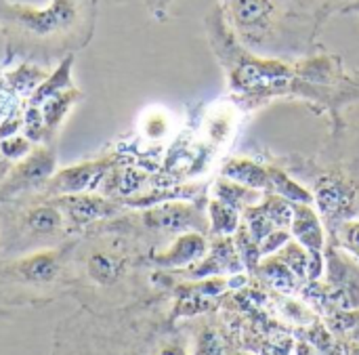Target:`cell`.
<instances>
[{
	"mask_svg": "<svg viewBox=\"0 0 359 355\" xmlns=\"http://www.w3.org/2000/svg\"><path fill=\"white\" fill-rule=\"evenodd\" d=\"M215 194L219 196L221 202H225V204H229V206H233V208H238L240 202L244 204L246 198L250 196L248 189H244V187H240V185L229 187V185H225V183H217V185H215Z\"/></svg>",
	"mask_w": 359,
	"mask_h": 355,
	"instance_id": "cb8c5ba5",
	"label": "cell"
},
{
	"mask_svg": "<svg viewBox=\"0 0 359 355\" xmlns=\"http://www.w3.org/2000/svg\"><path fill=\"white\" fill-rule=\"evenodd\" d=\"M160 355H185L183 354V349L181 347H175V345H170V347H164Z\"/></svg>",
	"mask_w": 359,
	"mask_h": 355,
	"instance_id": "4316f807",
	"label": "cell"
},
{
	"mask_svg": "<svg viewBox=\"0 0 359 355\" xmlns=\"http://www.w3.org/2000/svg\"><path fill=\"white\" fill-rule=\"evenodd\" d=\"M196 355H225L221 337L215 330H204L196 343Z\"/></svg>",
	"mask_w": 359,
	"mask_h": 355,
	"instance_id": "603a6c76",
	"label": "cell"
},
{
	"mask_svg": "<svg viewBox=\"0 0 359 355\" xmlns=\"http://www.w3.org/2000/svg\"><path fill=\"white\" fill-rule=\"evenodd\" d=\"M8 168H11V162L8 160H0V181L4 179V175L8 173Z\"/></svg>",
	"mask_w": 359,
	"mask_h": 355,
	"instance_id": "83f0119b",
	"label": "cell"
},
{
	"mask_svg": "<svg viewBox=\"0 0 359 355\" xmlns=\"http://www.w3.org/2000/svg\"><path fill=\"white\" fill-rule=\"evenodd\" d=\"M48 74H50L48 69L40 67V65L34 63V61H21L15 69H11V72L4 74V80H6V84H8L19 97H21V95L29 97V95L46 80Z\"/></svg>",
	"mask_w": 359,
	"mask_h": 355,
	"instance_id": "4fadbf2b",
	"label": "cell"
},
{
	"mask_svg": "<svg viewBox=\"0 0 359 355\" xmlns=\"http://www.w3.org/2000/svg\"><path fill=\"white\" fill-rule=\"evenodd\" d=\"M227 8L233 23L248 36L265 34L278 13L273 0H227Z\"/></svg>",
	"mask_w": 359,
	"mask_h": 355,
	"instance_id": "5b68a950",
	"label": "cell"
},
{
	"mask_svg": "<svg viewBox=\"0 0 359 355\" xmlns=\"http://www.w3.org/2000/svg\"><path fill=\"white\" fill-rule=\"evenodd\" d=\"M84 99V93L76 86H69L61 93H55L53 97L44 99L36 109H40L42 122H44V133H46V141L53 139L57 135V130L61 128V124L65 122V118L69 116V112L74 109L76 103H80Z\"/></svg>",
	"mask_w": 359,
	"mask_h": 355,
	"instance_id": "8992f818",
	"label": "cell"
},
{
	"mask_svg": "<svg viewBox=\"0 0 359 355\" xmlns=\"http://www.w3.org/2000/svg\"><path fill=\"white\" fill-rule=\"evenodd\" d=\"M59 269V255L55 250L34 253L15 263L17 276L27 284H48L57 278Z\"/></svg>",
	"mask_w": 359,
	"mask_h": 355,
	"instance_id": "ba28073f",
	"label": "cell"
},
{
	"mask_svg": "<svg viewBox=\"0 0 359 355\" xmlns=\"http://www.w3.org/2000/svg\"><path fill=\"white\" fill-rule=\"evenodd\" d=\"M210 221L212 229L219 234H233L238 229V210L221 200H215L210 204Z\"/></svg>",
	"mask_w": 359,
	"mask_h": 355,
	"instance_id": "ac0fdd59",
	"label": "cell"
},
{
	"mask_svg": "<svg viewBox=\"0 0 359 355\" xmlns=\"http://www.w3.org/2000/svg\"><path fill=\"white\" fill-rule=\"evenodd\" d=\"M263 276L269 280V284L282 293H292L297 288V276L282 263V261H269L263 265Z\"/></svg>",
	"mask_w": 359,
	"mask_h": 355,
	"instance_id": "d6986e66",
	"label": "cell"
},
{
	"mask_svg": "<svg viewBox=\"0 0 359 355\" xmlns=\"http://www.w3.org/2000/svg\"><path fill=\"white\" fill-rule=\"evenodd\" d=\"M288 351H290V343H284V345L273 343L263 349V355H288Z\"/></svg>",
	"mask_w": 359,
	"mask_h": 355,
	"instance_id": "484cf974",
	"label": "cell"
},
{
	"mask_svg": "<svg viewBox=\"0 0 359 355\" xmlns=\"http://www.w3.org/2000/svg\"><path fill=\"white\" fill-rule=\"evenodd\" d=\"M233 122H236V116L231 112V107H215L206 122H204V133H206V139L215 145H223L229 135H231V128H233Z\"/></svg>",
	"mask_w": 359,
	"mask_h": 355,
	"instance_id": "2e32d148",
	"label": "cell"
},
{
	"mask_svg": "<svg viewBox=\"0 0 359 355\" xmlns=\"http://www.w3.org/2000/svg\"><path fill=\"white\" fill-rule=\"evenodd\" d=\"M316 200L326 217H334L351 204V189H347L343 181L326 177L316 187Z\"/></svg>",
	"mask_w": 359,
	"mask_h": 355,
	"instance_id": "8fae6325",
	"label": "cell"
},
{
	"mask_svg": "<svg viewBox=\"0 0 359 355\" xmlns=\"http://www.w3.org/2000/svg\"><path fill=\"white\" fill-rule=\"evenodd\" d=\"M204 250H206V244L198 234H185L164 255H158L156 261L164 267H181L200 259Z\"/></svg>",
	"mask_w": 359,
	"mask_h": 355,
	"instance_id": "7c38bea8",
	"label": "cell"
},
{
	"mask_svg": "<svg viewBox=\"0 0 359 355\" xmlns=\"http://www.w3.org/2000/svg\"><path fill=\"white\" fill-rule=\"evenodd\" d=\"M349 355H359V347H353V349L349 351Z\"/></svg>",
	"mask_w": 359,
	"mask_h": 355,
	"instance_id": "f546056e",
	"label": "cell"
},
{
	"mask_svg": "<svg viewBox=\"0 0 359 355\" xmlns=\"http://www.w3.org/2000/svg\"><path fill=\"white\" fill-rule=\"evenodd\" d=\"M225 175L242 185L255 187V189H267L271 187V175L265 173L263 168H259L252 162L246 160H233L225 166Z\"/></svg>",
	"mask_w": 359,
	"mask_h": 355,
	"instance_id": "9a60e30c",
	"label": "cell"
},
{
	"mask_svg": "<svg viewBox=\"0 0 359 355\" xmlns=\"http://www.w3.org/2000/svg\"><path fill=\"white\" fill-rule=\"evenodd\" d=\"M57 170V154L48 145H36L25 158L11 164L0 181V204L36 192Z\"/></svg>",
	"mask_w": 359,
	"mask_h": 355,
	"instance_id": "3957f363",
	"label": "cell"
},
{
	"mask_svg": "<svg viewBox=\"0 0 359 355\" xmlns=\"http://www.w3.org/2000/svg\"><path fill=\"white\" fill-rule=\"evenodd\" d=\"M120 162L118 154H107L103 158H93L84 162H76L61 170H55L32 196L55 198V196H72V194H90L99 192L107 173Z\"/></svg>",
	"mask_w": 359,
	"mask_h": 355,
	"instance_id": "7a4b0ae2",
	"label": "cell"
},
{
	"mask_svg": "<svg viewBox=\"0 0 359 355\" xmlns=\"http://www.w3.org/2000/svg\"><path fill=\"white\" fill-rule=\"evenodd\" d=\"M65 215L67 225L74 229L90 227L93 223L107 221L109 217L122 210V204L114 198H107L99 192L90 194H72V196H55L50 198Z\"/></svg>",
	"mask_w": 359,
	"mask_h": 355,
	"instance_id": "277c9868",
	"label": "cell"
},
{
	"mask_svg": "<svg viewBox=\"0 0 359 355\" xmlns=\"http://www.w3.org/2000/svg\"><path fill=\"white\" fill-rule=\"evenodd\" d=\"M353 337H355V341H359V322L355 324V330H353Z\"/></svg>",
	"mask_w": 359,
	"mask_h": 355,
	"instance_id": "f1b7e54d",
	"label": "cell"
},
{
	"mask_svg": "<svg viewBox=\"0 0 359 355\" xmlns=\"http://www.w3.org/2000/svg\"><path fill=\"white\" fill-rule=\"evenodd\" d=\"M160 4H164V0H158V4H156V6H160Z\"/></svg>",
	"mask_w": 359,
	"mask_h": 355,
	"instance_id": "4dcf8cb0",
	"label": "cell"
},
{
	"mask_svg": "<svg viewBox=\"0 0 359 355\" xmlns=\"http://www.w3.org/2000/svg\"><path fill=\"white\" fill-rule=\"evenodd\" d=\"M343 244L359 259V223H347L343 227Z\"/></svg>",
	"mask_w": 359,
	"mask_h": 355,
	"instance_id": "d4e9b609",
	"label": "cell"
},
{
	"mask_svg": "<svg viewBox=\"0 0 359 355\" xmlns=\"http://www.w3.org/2000/svg\"><path fill=\"white\" fill-rule=\"evenodd\" d=\"M36 147V143H32L25 135H11L6 139H0V156L2 160H21L25 158L32 149Z\"/></svg>",
	"mask_w": 359,
	"mask_h": 355,
	"instance_id": "44dd1931",
	"label": "cell"
},
{
	"mask_svg": "<svg viewBox=\"0 0 359 355\" xmlns=\"http://www.w3.org/2000/svg\"><path fill=\"white\" fill-rule=\"evenodd\" d=\"M97 0H50L46 8L0 0V29L8 57L50 61L84 48L93 36Z\"/></svg>",
	"mask_w": 359,
	"mask_h": 355,
	"instance_id": "6da1fadb",
	"label": "cell"
},
{
	"mask_svg": "<svg viewBox=\"0 0 359 355\" xmlns=\"http://www.w3.org/2000/svg\"><path fill=\"white\" fill-rule=\"evenodd\" d=\"M147 227L162 232H183L196 221V213L181 202H160L143 213Z\"/></svg>",
	"mask_w": 359,
	"mask_h": 355,
	"instance_id": "52a82bcc",
	"label": "cell"
},
{
	"mask_svg": "<svg viewBox=\"0 0 359 355\" xmlns=\"http://www.w3.org/2000/svg\"><path fill=\"white\" fill-rule=\"evenodd\" d=\"M288 78L286 69L280 65H267V63H250L244 65L238 74V80L242 86L246 88H257V86H269V84H278L284 82Z\"/></svg>",
	"mask_w": 359,
	"mask_h": 355,
	"instance_id": "5bb4252c",
	"label": "cell"
},
{
	"mask_svg": "<svg viewBox=\"0 0 359 355\" xmlns=\"http://www.w3.org/2000/svg\"><path fill=\"white\" fill-rule=\"evenodd\" d=\"M269 175H271V185H273L276 189H280L286 198H290V200H294V202H301V204H305V202L311 200V196H309L307 192H303L297 183H292L284 173L276 170V173H269Z\"/></svg>",
	"mask_w": 359,
	"mask_h": 355,
	"instance_id": "7402d4cb",
	"label": "cell"
},
{
	"mask_svg": "<svg viewBox=\"0 0 359 355\" xmlns=\"http://www.w3.org/2000/svg\"><path fill=\"white\" fill-rule=\"evenodd\" d=\"M170 114L162 107H149L139 120V130L147 141H162L170 135Z\"/></svg>",
	"mask_w": 359,
	"mask_h": 355,
	"instance_id": "e0dca14e",
	"label": "cell"
},
{
	"mask_svg": "<svg viewBox=\"0 0 359 355\" xmlns=\"http://www.w3.org/2000/svg\"><path fill=\"white\" fill-rule=\"evenodd\" d=\"M124 269V259L109 248H95L84 259L86 276L99 286H111Z\"/></svg>",
	"mask_w": 359,
	"mask_h": 355,
	"instance_id": "9c48e42d",
	"label": "cell"
},
{
	"mask_svg": "<svg viewBox=\"0 0 359 355\" xmlns=\"http://www.w3.org/2000/svg\"><path fill=\"white\" fill-rule=\"evenodd\" d=\"M280 261H282L297 278L309 276V261H311V257L303 250V246H299V244H286V248H284Z\"/></svg>",
	"mask_w": 359,
	"mask_h": 355,
	"instance_id": "ffe728a7",
	"label": "cell"
},
{
	"mask_svg": "<svg viewBox=\"0 0 359 355\" xmlns=\"http://www.w3.org/2000/svg\"><path fill=\"white\" fill-rule=\"evenodd\" d=\"M292 234L305 246L311 257H320V250L324 246V236L322 227L318 223V217L307 204H297L294 206V217H292Z\"/></svg>",
	"mask_w": 359,
	"mask_h": 355,
	"instance_id": "30bf717a",
	"label": "cell"
}]
</instances>
